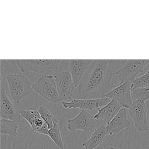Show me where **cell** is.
<instances>
[{"instance_id":"6da1fadb","label":"cell","mask_w":149,"mask_h":149,"mask_svg":"<svg viewBox=\"0 0 149 149\" xmlns=\"http://www.w3.org/2000/svg\"><path fill=\"white\" fill-rule=\"evenodd\" d=\"M113 74L107 60H92L77 87L79 98H104L112 89L111 80Z\"/></svg>"},{"instance_id":"7a4b0ae2","label":"cell","mask_w":149,"mask_h":149,"mask_svg":"<svg viewBox=\"0 0 149 149\" xmlns=\"http://www.w3.org/2000/svg\"><path fill=\"white\" fill-rule=\"evenodd\" d=\"M10 98L15 104L19 103L25 97L33 92L32 85L22 73H11L5 76Z\"/></svg>"},{"instance_id":"3957f363","label":"cell","mask_w":149,"mask_h":149,"mask_svg":"<svg viewBox=\"0 0 149 149\" xmlns=\"http://www.w3.org/2000/svg\"><path fill=\"white\" fill-rule=\"evenodd\" d=\"M23 73L34 72L45 73L57 69L65 60L61 59H15L11 60Z\"/></svg>"},{"instance_id":"277c9868","label":"cell","mask_w":149,"mask_h":149,"mask_svg":"<svg viewBox=\"0 0 149 149\" xmlns=\"http://www.w3.org/2000/svg\"><path fill=\"white\" fill-rule=\"evenodd\" d=\"M32 88L34 91L50 102L54 104L59 101L57 87L53 75H42L32 84Z\"/></svg>"},{"instance_id":"5b68a950","label":"cell","mask_w":149,"mask_h":149,"mask_svg":"<svg viewBox=\"0 0 149 149\" xmlns=\"http://www.w3.org/2000/svg\"><path fill=\"white\" fill-rule=\"evenodd\" d=\"M149 63V59H129L125 64L117 69L114 74L117 75L120 82L132 81L143 72Z\"/></svg>"},{"instance_id":"8992f818","label":"cell","mask_w":149,"mask_h":149,"mask_svg":"<svg viewBox=\"0 0 149 149\" xmlns=\"http://www.w3.org/2000/svg\"><path fill=\"white\" fill-rule=\"evenodd\" d=\"M97 128V120L88 111L85 110H81L75 117L67 121V129L72 133L76 130L90 133Z\"/></svg>"},{"instance_id":"52a82bcc","label":"cell","mask_w":149,"mask_h":149,"mask_svg":"<svg viewBox=\"0 0 149 149\" xmlns=\"http://www.w3.org/2000/svg\"><path fill=\"white\" fill-rule=\"evenodd\" d=\"M127 110L133 120L136 130L140 132H147L149 129V125L146 102L140 100H133Z\"/></svg>"},{"instance_id":"ba28073f","label":"cell","mask_w":149,"mask_h":149,"mask_svg":"<svg viewBox=\"0 0 149 149\" xmlns=\"http://www.w3.org/2000/svg\"><path fill=\"white\" fill-rule=\"evenodd\" d=\"M131 81L120 82L115 86L105 95V97L116 101L122 107L128 109L133 101Z\"/></svg>"},{"instance_id":"9c48e42d","label":"cell","mask_w":149,"mask_h":149,"mask_svg":"<svg viewBox=\"0 0 149 149\" xmlns=\"http://www.w3.org/2000/svg\"><path fill=\"white\" fill-rule=\"evenodd\" d=\"M59 101L68 102L72 98L76 87L69 71H63L54 75Z\"/></svg>"},{"instance_id":"30bf717a","label":"cell","mask_w":149,"mask_h":149,"mask_svg":"<svg viewBox=\"0 0 149 149\" xmlns=\"http://www.w3.org/2000/svg\"><path fill=\"white\" fill-rule=\"evenodd\" d=\"M111 99L107 97L96 99H73L68 102H62V106L66 109H80L85 111L100 109L107 104Z\"/></svg>"},{"instance_id":"8fae6325","label":"cell","mask_w":149,"mask_h":149,"mask_svg":"<svg viewBox=\"0 0 149 149\" xmlns=\"http://www.w3.org/2000/svg\"><path fill=\"white\" fill-rule=\"evenodd\" d=\"M19 118H23L36 133L48 136L49 128L41 118L38 110L34 109H20Z\"/></svg>"},{"instance_id":"7c38bea8","label":"cell","mask_w":149,"mask_h":149,"mask_svg":"<svg viewBox=\"0 0 149 149\" xmlns=\"http://www.w3.org/2000/svg\"><path fill=\"white\" fill-rule=\"evenodd\" d=\"M91 62V59L68 60V71L72 76L76 88L79 86Z\"/></svg>"},{"instance_id":"4fadbf2b","label":"cell","mask_w":149,"mask_h":149,"mask_svg":"<svg viewBox=\"0 0 149 149\" xmlns=\"http://www.w3.org/2000/svg\"><path fill=\"white\" fill-rule=\"evenodd\" d=\"M127 109L122 107L115 116L106 125L107 135L118 134L123 129L129 127L130 122L127 117Z\"/></svg>"},{"instance_id":"5bb4252c","label":"cell","mask_w":149,"mask_h":149,"mask_svg":"<svg viewBox=\"0 0 149 149\" xmlns=\"http://www.w3.org/2000/svg\"><path fill=\"white\" fill-rule=\"evenodd\" d=\"M122 107L115 100H111L107 104L98 110V112L94 115L95 120L101 119L108 124L118 113Z\"/></svg>"},{"instance_id":"9a60e30c","label":"cell","mask_w":149,"mask_h":149,"mask_svg":"<svg viewBox=\"0 0 149 149\" xmlns=\"http://www.w3.org/2000/svg\"><path fill=\"white\" fill-rule=\"evenodd\" d=\"M107 135L106 126L101 125L92 133L87 141L82 143L81 145L84 149H95L104 141Z\"/></svg>"},{"instance_id":"2e32d148","label":"cell","mask_w":149,"mask_h":149,"mask_svg":"<svg viewBox=\"0 0 149 149\" xmlns=\"http://www.w3.org/2000/svg\"><path fill=\"white\" fill-rule=\"evenodd\" d=\"M0 116L1 118L15 120L13 104L2 87L0 90Z\"/></svg>"},{"instance_id":"e0dca14e","label":"cell","mask_w":149,"mask_h":149,"mask_svg":"<svg viewBox=\"0 0 149 149\" xmlns=\"http://www.w3.org/2000/svg\"><path fill=\"white\" fill-rule=\"evenodd\" d=\"M18 123L15 120L3 118L0 119V133L10 136H17L18 134Z\"/></svg>"},{"instance_id":"ac0fdd59","label":"cell","mask_w":149,"mask_h":149,"mask_svg":"<svg viewBox=\"0 0 149 149\" xmlns=\"http://www.w3.org/2000/svg\"><path fill=\"white\" fill-rule=\"evenodd\" d=\"M48 136L52 140L54 144L59 149H65L61 134L60 126L59 123H55L54 125L51 129H49Z\"/></svg>"},{"instance_id":"d6986e66","label":"cell","mask_w":149,"mask_h":149,"mask_svg":"<svg viewBox=\"0 0 149 149\" xmlns=\"http://www.w3.org/2000/svg\"><path fill=\"white\" fill-rule=\"evenodd\" d=\"M38 111L41 118L47 125L49 129H51L55 123H59L58 120L51 113L50 111L44 105H40Z\"/></svg>"},{"instance_id":"ffe728a7","label":"cell","mask_w":149,"mask_h":149,"mask_svg":"<svg viewBox=\"0 0 149 149\" xmlns=\"http://www.w3.org/2000/svg\"><path fill=\"white\" fill-rule=\"evenodd\" d=\"M149 87V70L143 75L136 77L132 83V89Z\"/></svg>"},{"instance_id":"44dd1931","label":"cell","mask_w":149,"mask_h":149,"mask_svg":"<svg viewBox=\"0 0 149 149\" xmlns=\"http://www.w3.org/2000/svg\"><path fill=\"white\" fill-rule=\"evenodd\" d=\"M132 95L133 100H140L146 102L149 100V87L132 90Z\"/></svg>"},{"instance_id":"7402d4cb","label":"cell","mask_w":149,"mask_h":149,"mask_svg":"<svg viewBox=\"0 0 149 149\" xmlns=\"http://www.w3.org/2000/svg\"><path fill=\"white\" fill-rule=\"evenodd\" d=\"M106 149H116V148L112 147H107Z\"/></svg>"}]
</instances>
